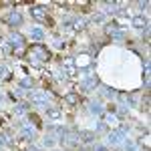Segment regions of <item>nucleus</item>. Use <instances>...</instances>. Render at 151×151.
I'll return each mask as SVG.
<instances>
[{
	"label": "nucleus",
	"mask_w": 151,
	"mask_h": 151,
	"mask_svg": "<svg viewBox=\"0 0 151 151\" xmlns=\"http://www.w3.org/2000/svg\"><path fill=\"white\" fill-rule=\"evenodd\" d=\"M66 101H68V103H72V105H74V103H79V95H68V97H66Z\"/></svg>",
	"instance_id": "nucleus-3"
},
{
	"label": "nucleus",
	"mask_w": 151,
	"mask_h": 151,
	"mask_svg": "<svg viewBox=\"0 0 151 151\" xmlns=\"http://www.w3.org/2000/svg\"><path fill=\"white\" fill-rule=\"evenodd\" d=\"M135 26H145V20L143 18H135Z\"/></svg>",
	"instance_id": "nucleus-4"
},
{
	"label": "nucleus",
	"mask_w": 151,
	"mask_h": 151,
	"mask_svg": "<svg viewBox=\"0 0 151 151\" xmlns=\"http://www.w3.org/2000/svg\"><path fill=\"white\" fill-rule=\"evenodd\" d=\"M8 24H20V16L18 14H10L8 16Z\"/></svg>",
	"instance_id": "nucleus-2"
},
{
	"label": "nucleus",
	"mask_w": 151,
	"mask_h": 151,
	"mask_svg": "<svg viewBox=\"0 0 151 151\" xmlns=\"http://www.w3.org/2000/svg\"><path fill=\"white\" fill-rule=\"evenodd\" d=\"M32 16H34L36 20H40V22H44V24L52 26V18H48V16H46V10H44L42 6H34V8H32Z\"/></svg>",
	"instance_id": "nucleus-1"
}]
</instances>
